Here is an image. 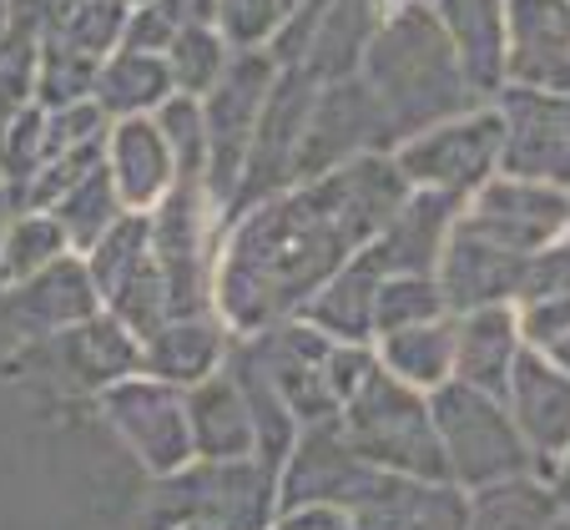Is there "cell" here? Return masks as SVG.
Instances as JSON below:
<instances>
[{"label": "cell", "instance_id": "1", "mask_svg": "<svg viewBox=\"0 0 570 530\" xmlns=\"http://www.w3.org/2000/svg\"><path fill=\"white\" fill-rule=\"evenodd\" d=\"M410 183L389 151L283 183L223 223L213 253V314L227 334L293 318L364 243L379 238Z\"/></svg>", "mask_w": 570, "mask_h": 530}, {"label": "cell", "instance_id": "2", "mask_svg": "<svg viewBox=\"0 0 570 530\" xmlns=\"http://www.w3.org/2000/svg\"><path fill=\"white\" fill-rule=\"evenodd\" d=\"M354 76L364 81V91L374 97L379 117H384L389 151L404 137H414V131L434 127V121L484 107V97L464 81L454 46L444 41L440 21H434L424 0L404 6L399 16H389L379 26V36L358 56Z\"/></svg>", "mask_w": 570, "mask_h": 530}, {"label": "cell", "instance_id": "3", "mask_svg": "<svg viewBox=\"0 0 570 530\" xmlns=\"http://www.w3.org/2000/svg\"><path fill=\"white\" fill-rule=\"evenodd\" d=\"M338 430H344L348 450L374 470L389 475H420V480H450L444 475L440 434L430 420V394L394 379L389 369L358 384L338 410Z\"/></svg>", "mask_w": 570, "mask_h": 530}, {"label": "cell", "instance_id": "4", "mask_svg": "<svg viewBox=\"0 0 570 530\" xmlns=\"http://www.w3.org/2000/svg\"><path fill=\"white\" fill-rule=\"evenodd\" d=\"M151 530H268L278 516V470L263 460H187L173 475H157Z\"/></svg>", "mask_w": 570, "mask_h": 530}, {"label": "cell", "instance_id": "5", "mask_svg": "<svg viewBox=\"0 0 570 530\" xmlns=\"http://www.w3.org/2000/svg\"><path fill=\"white\" fill-rule=\"evenodd\" d=\"M430 420H434V434H440L450 485L480 490L510 475H535V460H530L525 440H520L500 394H484L474 384L444 379L440 390H430Z\"/></svg>", "mask_w": 570, "mask_h": 530}, {"label": "cell", "instance_id": "6", "mask_svg": "<svg viewBox=\"0 0 570 530\" xmlns=\"http://www.w3.org/2000/svg\"><path fill=\"white\" fill-rule=\"evenodd\" d=\"M278 61L273 51H233L227 71L213 81V91L203 101V131H207V167H203V193L213 203V213L223 217L227 203L237 193V177L248 163L253 127L263 117V101L273 91Z\"/></svg>", "mask_w": 570, "mask_h": 530}, {"label": "cell", "instance_id": "7", "mask_svg": "<svg viewBox=\"0 0 570 530\" xmlns=\"http://www.w3.org/2000/svg\"><path fill=\"white\" fill-rule=\"evenodd\" d=\"M394 167L410 187H430V193L470 197L480 183L500 173V111L495 101L470 107L460 117H444L434 127L404 137L394 151Z\"/></svg>", "mask_w": 570, "mask_h": 530}, {"label": "cell", "instance_id": "8", "mask_svg": "<svg viewBox=\"0 0 570 530\" xmlns=\"http://www.w3.org/2000/svg\"><path fill=\"white\" fill-rule=\"evenodd\" d=\"M151 253L161 268V288H167V314H207L213 308V253H207V203L203 187L177 183L173 193L151 207Z\"/></svg>", "mask_w": 570, "mask_h": 530}, {"label": "cell", "instance_id": "9", "mask_svg": "<svg viewBox=\"0 0 570 530\" xmlns=\"http://www.w3.org/2000/svg\"><path fill=\"white\" fill-rule=\"evenodd\" d=\"M500 111V173L525 183L570 187V97L540 87H505L495 91Z\"/></svg>", "mask_w": 570, "mask_h": 530}, {"label": "cell", "instance_id": "10", "mask_svg": "<svg viewBox=\"0 0 570 530\" xmlns=\"http://www.w3.org/2000/svg\"><path fill=\"white\" fill-rule=\"evenodd\" d=\"M368 151H389V127H384V117H379L374 97L364 91V81H358L354 71L334 76V81H318L313 111H308V121H303L298 151H293L288 183L334 173V167L354 163V157H368Z\"/></svg>", "mask_w": 570, "mask_h": 530}, {"label": "cell", "instance_id": "11", "mask_svg": "<svg viewBox=\"0 0 570 530\" xmlns=\"http://www.w3.org/2000/svg\"><path fill=\"white\" fill-rule=\"evenodd\" d=\"M460 223L510 253H540L570 233V187L495 173L464 197Z\"/></svg>", "mask_w": 570, "mask_h": 530}, {"label": "cell", "instance_id": "12", "mask_svg": "<svg viewBox=\"0 0 570 530\" xmlns=\"http://www.w3.org/2000/svg\"><path fill=\"white\" fill-rule=\"evenodd\" d=\"M101 410L117 424V434L131 444L151 475H173L193 460V434H187V404L177 384H161L151 374H127L101 390Z\"/></svg>", "mask_w": 570, "mask_h": 530}, {"label": "cell", "instance_id": "13", "mask_svg": "<svg viewBox=\"0 0 570 530\" xmlns=\"http://www.w3.org/2000/svg\"><path fill=\"white\" fill-rule=\"evenodd\" d=\"M313 91H318V81H313L303 66H278L273 91H268V101H263V117H258V127H253L248 163H243V177H237V193H233V203H227L223 223L293 177V151H298L303 121H308V111H313Z\"/></svg>", "mask_w": 570, "mask_h": 530}, {"label": "cell", "instance_id": "14", "mask_svg": "<svg viewBox=\"0 0 570 530\" xmlns=\"http://www.w3.org/2000/svg\"><path fill=\"white\" fill-rule=\"evenodd\" d=\"M374 475L379 470L364 465V460L348 450L344 430H338V414L334 420H318V424H303L288 460L278 465V510H303V506L348 510L368 490Z\"/></svg>", "mask_w": 570, "mask_h": 530}, {"label": "cell", "instance_id": "15", "mask_svg": "<svg viewBox=\"0 0 570 530\" xmlns=\"http://www.w3.org/2000/svg\"><path fill=\"white\" fill-rule=\"evenodd\" d=\"M505 410L515 420L520 440H525L530 460H535V475L550 480L560 450L570 444V374L550 364L546 349L525 344L515 354V369H510Z\"/></svg>", "mask_w": 570, "mask_h": 530}, {"label": "cell", "instance_id": "16", "mask_svg": "<svg viewBox=\"0 0 570 530\" xmlns=\"http://www.w3.org/2000/svg\"><path fill=\"white\" fill-rule=\"evenodd\" d=\"M505 81L570 97V0H505Z\"/></svg>", "mask_w": 570, "mask_h": 530}, {"label": "cell", "instance_id": "17", "mask_svg": "<svg viewBox=\"0 0 570 530\" xmlns=\"http://www.w3.org/2000/svg\"><path fill=\"white\" fill-rule=\"evenodd\" d=\"M464 520H470V495L460 485L389 475V470H379L364 495L348 506L354 530H464Z\"/></svg>", "mask_w": 570, "mask_h": 530}, {"label": "cell", "instance_id": "18", "mask_svg": "<svg viewBox=\"0 0 570 530\" xmlns=\"http://www.w3.org/2000/svg\"><path fill=\"white\" fill-rule=\"evenodd\" d=\"M530 253H510L500 243H490L484 233L464 227L454 217L444 253L434 263V283L444 293V308L450 314H470V308H490V303H510L515 298L520 268H525Z\"/></svg>", "mask_w": 570, "mask_h": 530}, {"label": "cell", "instance_id": "19", "mask_svg": "<svg viewBox=\"0 0 570 530\" xmlns=\"http://www.w3.org/2000/svg\"><path fill=\"white\" fill-rule=\"evenodd\" d=\"M46 354H51V364L61 369V379L71 384V390H107V384H117V379L137 374L141 369V338L131 334L121 318H111L107 308L91 318H81V324L61 328V334L46 338Z\"/></svg>", "mask_w": 570, "mask_h": 530}, {"label": "cell", "instance_id": "20", "mask_svg": "<svg viewBox=\"0 0 570 530\" xmlns=\"http://www.w3.org/2000/svg\"><path fill=\"white\" fill-rule=\"evenodd\" d=\"M6 314H11V324L31 328V334H61V328L101 314V298H97L91 273H87V258L61 253V258L46 263L41 273L11 283V293H6Z\"/></svg>", "mask_w": 570, "mask_h": 530}, {"label": "cell", "instance_id": "21", "mask_svg": "<svg viewBox=\"0 0 570 530\" xmlns=\"http://www.w3.org/2000/svg\"><path fill=\"white\" fill-rule=\"evenodd\" d=\"M101 157H107L111 187H117L127 213H151L177 187V163L151 117H117V127L107 131Z\"/></svg>", "mask_w": 570, "mask_h": 530}, {"label": "cell", "instance_id": "22", "mask_svg": "<svg viewBox=\"0 0 570 530\" xmlns=\"http://www.w3.org/2000/svg\"><path fill=\"white\" fill-rule=\"evenodd\" d=\"M384 273L389 268L374 253V243H364L293 318L313 324L318 334L334 338V344H374V298H379Z\"/></svg>", "mask_w": 570, "mask_h": 530}, {"label": "cell", "instance_id": "23", "mask_svg": "<svg viewBox=\"0 0 570 530\" xmlns=\"http://www.w3.org/2000/svg\"><path fill=\"white\" fill-rule=\"evenodd\" d=\"M454 46L464 81L484 101L505 87V0H424Z\"/></svg>", "mask_w": 570, "mask_h": 530}, {"label": "cell", "instance_id": "24", "mask_svg": "<svg viewBox=\"0 0 570 530\" xmlns=\"http://www.w3.org/2000/svg\"><path fill=\"white\" fill-rule=\"evenodd\" d=\"M460 207H464V197L410 187L404 203L389 213V223L379 227V238H374V253L384 258V268L389 273H434Z\"/></svg>", "mask_w": 570, "mask_h": 530}, {"label": "cell", "instance_id": "25", "mask_svg": "<svg viewBox=\"0 0 570 530\" xmlns=\"http://www.w3.org/2000/svg\"><path fill=\"white\" fill-rule=\"evenodd\" d=\"M404 6H414V0H328L308 46H303V56L293 66H303L313 81L348 76L358 66V56H364V46L379 36V26L389 16H399Z\"/></svg>", "mask_w": 570, "mask_h": 530}, {"label": "cell", "instance_id": "26", "mask_svg": "<svg viewBox=\"0 0 570 530\" xmlns=\"http://www.w3.org/2000/svg\"><path fill=\"white\" fill-rule=\"evenodd\" d=\"M520 349H525V338H520V324H515V308H510V303H490V308L454 314V374L450 379L505 400V384H510V369H515Z\"/></svg>", "mask_w": 570, "mask_h": 530}, {"label": "cell", "instance_id": "27", "mask_svg": "<svg viewBox=\"0 0 570 530\" xmlns=\"http://www.w3.org/2000/svg\"><path fill=\"white\" fill-rule=\"evenodd\" d=\"M227 324L213 314H183V318H161L147 338H141V374L161 379V384H197V379L217 374L227 354Z\"/></svg>", "mask_w": 570, "mask_h": 530}, {"label": "cell", "instance_id": "28", "mask_svg": "<svg viewBox=\"0 0 570 530\" xmlns=\"http://www.w3.org/2000/svg\"><path fill=\"white\" fill-rule=\"evenodd\" d=\"M187 434H193V460H248L253 454V414L233 379L217 374L197 379L183 390Z\"/></svg>", "mask_w": 570, "mask_h": 530}, {"label": "cell", "instance_id": "29", "mask_svg": "<svg viewBox=\"0 0 570 530\" xmlns=\"http://www.w3.org/2000/svg\"><path fill=\"white\" fill-rule=\"evenodd\" d=\"M510 308H515L520 338L535 349L570 328V233L525 258Z\"/></svg>", "mask_w": 570, "mask_h": 530}, {"label": "cell", "instance_id": "30", "mask_svg": "<svg viewBox=\"0 0 570 530\" xmlns=\"http://www.w3.org/2000/svg\"><path fill=\"white\" fill-rule=\"evenodd\" d=\"M173 91L177 87L167 71V56L131 51V46H121L107 66H97V81H91V101L107 117H151Z\"/></svg>", "mask_w": 570, "mask_h": 530}, {"label": "cell", "instance_id": "31", "mask_svg": "<svg viewBox=\"0 0 570 530\" xmlns=\"http://www.w3.org/2000/svg\"><path fill=\"white\" fill-rule=\"evenodd\" d=\"M374 359L379 369H389L394 379L414 384V390H440L444 379L454 374V314L430 318V324H410V328H389L374 338Z\"/></svg>", "mask_w": 570, "mask_h": 530}, {"label": "cell", "instance_id": "32", "mask_svg": "<svg viewBox=\"0 0 570 530\" xmlns=\"http://www.w3.org/2000/svg\"><path fill=\"white\" fill-rule=\"evenodd\" d=\"M464 495H470L464 530H546L560 516L556 490L540 475H510L495 485L464 490Z\"/></svg>", "mask_w": 570, "mask_h": 530}, {"label": "cell", "instance_id": "33", "mask_svg": "<svg viewBox=\"0 0 570 530\" xmlns=\"http://www.w3.org/2000/svg\"><path fill=\"white\" fill-rule=\"evenodd\" d=\"M46 213L61 223V233H66V243H71L76 253H87L91 243L107 233L111 223H117L127 207H121V197H117V187H111V173H107V157H101V167L97 173H87L81 183L71 187V193H61Z\"/></svg>", "mask_w": 570, "mask_h": 530}, {"label": "cell", "instance_id": "34", "mask_svg": "<svg viewBox=\"0 0 570 530\" xmlns=\"http://www.w3.org/2000/svg\"><path fill=\"white\" fill-rule=\"evenodd\" d=\"M161 56H167L173 87L183 91V97H207L213 81L227 71V61H233V46L223 41V31H217L213 21H187L183 31L167 41Z\"/></svg>", "mask_w": 570, "mask_h": 530}, {"label": "cell", "instance_id": "35", "mask_svg": "<svg viewBox=\"0 0 570 530\" xmlns=\"http://www.w3.org/2000/svg\"><path fill=\"white\" fill-rule=\"evenodd\" d=\"M444 293L434 283V273H384L374 298V338L389 328H410V324H430L444 318Z\"/></svg>", "mask_w": 570, "mask_h": 530}, {"label": "cell", "instance_id": "36", "mask_svg": "<svg viewBox=\"0 0 570 530\" xmlns=\"http://www.w3.org/2000/svg\"><path fill=\"white\" fill-rule=\"evenodd\" d=\"M61 253H71L61 223H56L46 207H36V213H26L21 223H11L6 243H0V283L31 278V273H41L46 263H56Z\"/></svg>", "mask_w": 570, "mask_h": 530}, {"label": "cell", "instance_id": "37", "mask_svg": "<svg viewBox=\"0 0 570 530\" xmlns=\"http://www.w3.org/2000/svg\"><path fill=\"white\" fill-rule=\"evenodd\" d=\"M151 121H157L161 137H167V151H173V163H177V183L203 187V167H207L203 101H197V97H183V91H173V97H167L157 111H151Z\"/></svg>", "mask_w": 570, "mask_h": 530}, {"label": "cell", "instance_id": "38", "mask_svg": "<svg viewBox=\"0 0 570 530\" xmlns=\"http://www.w3.org/2000/svg\"><path fill=\"white\" fill-rule=\"evenodd\" d=\"M213 21L233 51H268L288 26V0H213Z\"/></svg>", "mask_w": 570, "mask_h": 530}, {"label": "cell", "instance_id": "39", "mask_svg": "<svg viewBox=\"0 0 570 530\" xmlns=\"http://www.w3.org/2000/svg\"><path fill=\"white\" fill-rule=\"evenodd\" d=\"M268 530H354L348 510L338 506H303V510H278Z\"/></svg>", "mask_w": 570, "mask_h": 530}, {"label": "cell", "instance_id": "40", "mask_svg": "<svg viewBox=\"0 0 570 530\" xmlns=\"http://www.w3.org/2000/svg\"><path fill=\"white\" fill-rule=\"evenodd\" d=\"M550 490H556L560 510H570V444H566V450H560L556 470H550Z\"/></svg>", "mask_w": 570, "mask_h": 530}, {"label": "cell", "instance_id": "41", "mask_svg": "<svg viewBox=\"0 0 570 530\" xmlns=\"http://www.w3.org/2000/svg\"><path fill=\"white\" fill-rule=\"evenodd\" d=\"M540 349H546V359H550V364H556V369H566V374H570V328H566V334H556V338H550V344H540Z\"/></svg>", "mask_w": 570, "mask_h": 530}, {"label": "cell", "instance_id": "42", "mask_svg": "<svg viewBox=\"0 0 570 530\" xmlns=\"http://www.w3.org/2000/svg\"><path fill=\"white\" fill-rule=\"evenodd\" d=\"M546 530H570V510H560V516L556 520H550V526Z\"/></svg>", "mask_w": 570, "mask_h": 530}, {"label": "cell", "instance_id": "43", "mask_svg": "<svg viewBox=\"0 0 570 530\" xmlns=\"http://www.w3.org/2000/svg\"><path fill=\"white\" fill-rule=\"evenodd\" d=\"M293 11H298V0H288V16H293Z\"/></svg>", "mask_w": 570, "mask_h": 530}]
</instances>
